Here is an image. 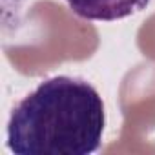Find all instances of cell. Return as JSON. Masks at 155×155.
<instances>
[{
	"mask_svg": "<svg viewBox=\"0 0 155 155\" xmlns=\"http://www.w3.org/2000/svg\"><path fill=\"white\" fill-rule=\"evenodd\" d=\"M106 117L99 91L75 77H53L17 104L8 146L17 155H88L102 140Z\"/></svg>",
	"mask_w": 155,
	"mask_h": 155,
	"instance_id": "6da1fadb",
	"label": "cell"
},
{
	"mask_svg": "<svg viewBox=\"0 0 155 155\" xmlns=\"http://www.w3.org/2000/svg\"><path fill=\"white\" fill-rule=\"evenodd\" d=\"M75 15L86 20H120L146 9L151 0H66Z\"/></svg>",
	"mask_w": 155,
	"mask_h": 155,
	"instance_id": "7a4b0ae2",
	"label": "cell"
}]
</instances>
